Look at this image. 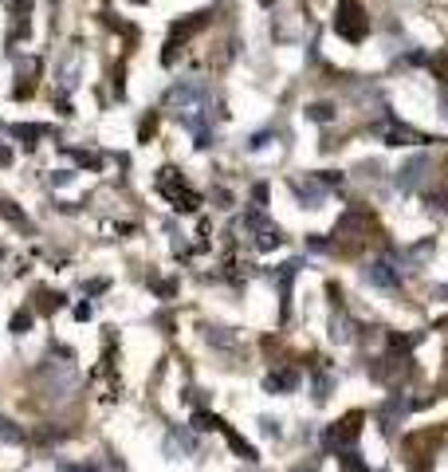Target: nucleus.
I'll use <instances>...</instances> for the list:
<instances>
[{
	"mask_svg": "<svg viewBox=\"0 0 448 472\" xmlns=\"http://www.w3.org/2000/svg\"><path fill=\"white\" fill-rule=\"evenodd\" d=\"M134 4H138V0H134Z\"/></svg>",
	"mask_w": 448,
	"mask_h": 472,
	"instance_id": "30",
	"label": "nucleus"
},
{
	"mask_svg": "<svg viewBox=\"0 0 448 472\" xmlns=\"http://www.w3.org/2000/svg\"><path fill=\"white\" fill-rule=\"evenodd\" d=\"M75 161H79V166H87V170H95V166H98V157L95 154H83V150L75 154Z\"/></svg>",
	"mask_w": 448,
	"mask_h": 472,
	"instance_id": "25",
	"label": "nucleus"
},
{
	"mask_svg": "<svg viewBox=\"0 0 448 472\" xmlns=\"http://www.w3.org/2000/svg\"><path fill=\"white\" fill-rule=\"evenodd\" d=\"M154 130H158V114H145L142 126H138V142H150V138H154Z\"/></svg>",
	"mask_w": 448,
	"mask_h": 472,
	"instance_id": "18",
	"label": "nucleus"
},
{
	"mask_svg": "<svg viewBox=\"0 0 448 472\" xmlns=\"http://www.w3.org/2000/svg\"><path fill=\"white\" fill-rule=\"evenodd\" d=\"M208 342H217V347H232V335H224V327H205Z\"/></svg>",
	"mask_w": 448,
	"mask_h": 472,
	"instance_id": "23",
	"label": "nucleus"
},
{
	"mask_svg": "<svg viewBox=\"0 0 448 472\" xmlns=\"http://www.w3.org/2000/svg\"><path fill=\"white\" fill-rule=\"evenodd\" d=\"M370 134H374V138H382L386 146H417V142H424L421 134L413 130V126H405L397 114H382V119L370 126Z\"/></svg>",
	"mask_w": 448,
	"mask_h": 472,
	"instance_id": "4",
	"label": "nucleus"
},
{
	"mask_svg": "<svg viewBox=\"0 0 448 472\" xmlns=\"http://www.w3.org/2000/svg\"><path fill=\"white\" fill-rule=\"evenodd\" d=\"M424 170H433V157H429V154H413L409 161L397 170V185L405 189V193H409V189H417V185H421V177H424Z\"/></svg>",
	"mask_w": 448,
	"mask_h": 472,
	"instance_id": "8",
	"label": "nucleus"
},
{
	"mask_svg": "<svg viewBox=\"0 0 448 472\" xmlns=\"http://www.w3.org/2000/svg\"><path fill=\"white\" fill-rule=\"evenodd\" d=\"M307 119L311 122H334V107H330V103H311V107H307Z\"/></svg>",
	"mask_w": 448,
	"mask_h": 472,
	"instance_id": "17",
	"label": "nucleus"
},
{
	"mask_svg": "<svg viewBox=\"0 0 448 472\" xmlns=\"http://www.w3.org/2000/svg\"><path fill=\"white\" fill-rule=\"evenodd\" d=\"M334 32H339L346 44H362L370 36V16L358 0H339V8H334Z\"/></svg>",
	"mask_w": 448,
	"mask_h": 472,
	"instance_id": "1",
	"label": "nucleus"
},
{
	"mask_svg": "<svg viewBox=\"0 0 448 472\" xmlns=\"http://www.w3.org/2000/svg\"><path fill=\"white\" fill-rule=\"evenodd\" d=\"M220 433L229 437V448H232V453H236V457H244V460H256V448L248 445V441H244V437L236 433L232 425H220Z\"/></svg>",
	"mask_w": 448,
	"mask_h": 472,
	"instance_id": "11",
	"label": "nucleus"
},
{
	"mask_svg": "<svg viewBox=\"0 0 448 472\" xmlns=\"http://www.w3.org/2000/svg\"><path fill=\"white\" fill-rule=\"evenodd\" d=\"M12 138H24L28 146H36V138H44V126H32V122H20V126H12Z\"/></svg>",
	"mask_w": 448,
	"mask_h": 472,
	"instance_id": "15",
	"label": "nucleus"
},
{
	"mask_svg": "<svg viewBox=\"0 0 448 472\" xmlns=\"http://www.w3.org/2000/svg\"><path fill=\"white\" fill-rule=\"evenodd\" d=\"M208 16L213 12H193V16H185V20H177V24L170 28V40H165V51H161V63H173L177 60V51L189 44V40L201 32V28L208 24Z\"/></svg>",
	"mask_w": 448,
	"mask_h": 472,
	"instance_id": "2",
	"label": "nucleus"
},
{
	"mask_svg": "<svg viewBox=\"0 0 448 472\" xmlns=\"http://www.w3.org/2000/svg\"><path fill=\"white\" fill-rule=\"evenodd\" d=\"M291 472H319V469H315V464H295Z\"/></svg>",
	"mask_w": 448,
	"mask_h": 472,
	"instance_id": "28",
	"label": "nucleus"
},
{
	"mask_svg": "<svg viewBox=\"0 0 448 472\" xmlns=\"http://www.w3.org/2000/svg\"><path fill=\"white\" fill-rule=\"evenodd\" d=\"M158 189L165 197L173 201V209H181V213H197L201 209V197L189 189V185L181 182V173L177 170H161V177H158Z\"/></svg>",
	"mask_w": 448,
	"mask_h": 472,
	"instance_id": "3",
	"label": "nucleus"
},
{
	"mask_svg": "<svg viewBox=\"0 0 448 472\" xmlns=\"http://www.w3.org/2000/svg\"><path fill=\"white\" fill-rule=\"evenodd\" d=\"M429 209H436V213H448V189H436V193H429Z\"/></svg>",
	"mask_w": 448,
	"mask_h": 472,
	"instance_id": "22",
	"label": "nucleus"
},
{
	"mask_svg": "<svg viewBox=\"0 0 448 472\" xmlns=\"http://www.w3.org/2000/svg\"><path fill=\"white\" fill-rule=\"evenodd\" d=\"M0 166H12V150H4V146H0Z\"/></svg>",
	"mask_w": 448,
	"mask_h": 472,
	"instance_id": "27",
	"label": "nucleus"
},
{
	"mask_svg": "<svg viewBox=\"0 0 448 472\" xmlns=\"http://www.w3.org/2000/svg\"><path fill=\"white\" fill-rule=\"evenodd\" d=\"M362 413H346L342 421H334L327 429V448L330 453H346V448H354V441H358V433H362Z\"/></svg>",
	"mask_w": 448,
	"mask_h": 472,
	"instance_id": "6",
	"label": "nucleus"
},
{
	"mask_svg": "<svg viewBox=\"0 0 448 472\" xmlns=\"http://www.w3.org/2000/svg\"><path fill=\"white\" fill-rule=\"evenodd\" d=\"M36 299H39V311H44V315H51V311H55V307L63 303L60 295H55V291H39Z\"/></svg>",
	"mask_w": 448,
	"mask_h": 472,
	"instance_id": "20",
	"label": "nucleus"
},
{
	"mask_svg": "<svg viewBox=\"0 0 448 472\" xmlns=\"http://www.w3.org/2000/svg\"><path fill=\"white\" fill-rule=\"evenodd\" d=\"M330 339L334 342H350L354 339V323H350V315L339 311L334 319H330Z\"/></svg>",
	"mask_w": 448,
	"mask_h": 472,
	"instance_id": "12",
	"label": "nucleus"
},
{
	"mask_svg": "<svg viewBox=\"0 0 448 472\" xmlns=\"http://www.w3.org/2000/svg\"><path fill=\"white\" fill-rule=\"evenodd\" d=\"M0 213H4V217H8V220H16L20 229H28V217H24V213H20V209H16V205H12V201H0Z\"/></svg>",
	"mask_w": 448,
	"mask_h": 472,
	"instance_id": "19",
	"label": "nucleus"
},
{
	"mask_svg": "<svg viewBox=\"0 0 448 472\" xmlns=\"http://www.w3.org/2000/svg\"><path fill=\"white\" fill-rule=\"evenodd\" d=\"M244 225L252 229L256 248H260V252H271V248H279V244H283V232H279L276 225L260 213V209H248V213H244Z\"/></svg>",
	"mask_w": 448,
	"mask_h": 472,
	"instance_id": "5",
	"label": "nucleus"
},
{
	"mask_svg": "<svg viewBox=\"0 0 448 472\" xmlns=\"http://www.w3.org/2000/svg\"><path fill=\"white\" fill-rule=\"evenodd\" d=\"M28 327H32V311H16L12 315V331H16V335H24Z\"/></svg>",
	"mask_w": 448,
	"mask_h": 472,
	"instance_id": "24",
	"label": "nucleus"
},
{
	"mask_svg": "<svg viewBox=\"0 0 448 472\" xmlns=\"http://www.w3.org/2000/svg\"><path fill=\"white\" fill-rule=\"evenodd\" d=\"M362 276H366V283H374V288H386V291L401 288V268H393L389 260H370Z\"/></svg>",
	"mask_w": 448,
	"mask_h": 472,
	"instance_id": "7",
	"label": "nucleus"
},
{
	"mask_svg": "<svg viewBox=\"0 0 448 472\" xmlns=\"http://www.w3.org/2000/svg\"><path fill=\"white\" fill-rule=\"evenodd\" d=\"M295 386H299V370H291V366H283V370H271V374L264 378V390H267V394H291Z\"/></svg>",
	"mask_w": 448,
	"mask_h": 472,
	"instance_id": "10",
	"label": "nucleus"
},
{
	"mask_svg": "<svg viewBox=\"0 0 448 472\" xmlns=\"http://www.w3.org/2000/svg\"><path fill=\"white\" fill-rule=\"evenodd\" d=\"M0 441H12V445H20L24 441V429L16 421H8V417H0Z\"/></svg>",
	"mask_w": 448,
	"mask_h": 472,
	"instance_id": "16",
	"label": "nucleus"
},
{
	"mask_svg": "<svg viewBox=\"0 0 448 472\" xmlns=\"http://www.w3.org/2000/svg\"><path fill=\"white\" fill-rule=\"evenodd\" d=\"M32 4H36V0H12V16L20 20V24H28V16H32Z\"/></svg>",
	"mask_w": 448,
	"mask_h": 472,
	"instance_id": "21",
	"label": "nucleus"
},
{
	"mask_svg": "<svg viewBox=\"0 0 448 472\" xmlns=\"http://www.w3.org/2000/svg\"><path fill=\"white\" fill-rule=\"evenodd\" d=\"M330 390H334V378H330L323 366H315V401H327Z\"/></svg>",
	"mask_w": 448,
	"mask_h": 472,
	"instance_id": "14",
	"label": "nucleus"
},
{
	"mask_svg": "<svg viewBox=\"0 0 448 472\" xmlns=\"http://www.w3.org/2000/svg\"><path fill=\"white\" fill-rule=\"evenodd\" d=\"M220 425H224V421H220L217 413H208V410L193 413V429H197V433H213V429H220Z\"/></svg>",
	"mask_w": 448,
	"mask_h": 472,
	"instance_id": "13",
	"label": "nucleus"
},
{
	"mask_svg": "<svg viewBox=\"0 0 448 472\" xmlns=\"http://www.w3.org/2000/svg\"><path fill=\"white\" fill-rule=\"evenodd\" d=\"M291 193L299 197V201H303L307 209H319L323 205V201H327V185L319 182V177H295V182H291Z\"/></svg>",
	"mask_w": 448,
	"mask_h": 472,
	"instance_id": "9",
	"label": "nucleus"
},
{
	"mask_svg": "<svg viewBox=\"0 0 448 472\" xmlns=\"http://www.w3.org/2000/svg\"><path fill=\"white\" fill-rule=\"evenodd\" d=\"M260 4H264V8H271V4H276V0H260Z\"/></svg>",
	"mask_w": 448,
	"mask_h": 472,
	"instance_id": "29",
	"label": "nucleus"
},
{
	"mask_svg": "<svg viewBox=\"0 0 448 472\" xmlns=\"http://www.w3.org/2000/svg\"><path fill=\"white\" fill-rule=\"evenodd\" d=\"M252 197H256V205H267V185H256Z\"/></svg>",
	"mask_w": 448,
	"mask_h": 472,
	"instance_id": "26",
	"label": "nucleus"
}]
</instances>
